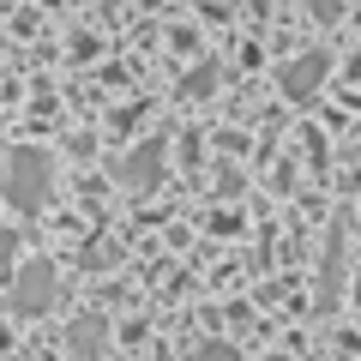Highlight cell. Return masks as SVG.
Masks as SVG:
<instances>
[{
  "mask_svg": "<svg viewBox=\"0 0 361 361\" xmlns=\"http://www.w3.org/2000/svg\"><path fill=\"white\" fill-rule=\"evenodd\" d=\"M0 193L13 199V211H42L49 205V193H54V157L49 151H37V145H25V151H13L6 157V180H0Z\"/></svg>",
  "mask_w": 361,
  "mask_h": 361,
  "instance_id": "1",
  "label": "cell"
},
{
  "mask_svg": "<svg viewBox=\"0 0 361 361\" xmlns=\"http://www.w3.org/2000/svg\"><path fill=\"white\" fill-rule=\"evenodd\" d=\"M54 295H61V277H54L49 259H37V265H25V271L13 277V295H6V301H13L18 319H37V313L54 307Z\"/></svg>",
  "mask_w": 361,
  "mask_h": 361,
  "instance_id": "2",
  "label": "cell"
},
{
  "mask_svg": "<svg viewBox=\"0 0 361 361\" xmlns=\"http://www.w3.org/2000/svg\"><path fill=\"white\" fill-rule=\"evenodd\" d=\"M325 73H331V54H319V49H313V54H295V61H289V66H283L277 78H283V97L307 103L313 90L325 85Z\"/></svg>",
  "mask_w": 361,
  "mask_h": 361,
  "instance_id": "3",
  "label": "cell"
},
{
  "mask_svg": "<svg viewBox=\"0 0 361 361\" xmlns=\"http://www.w3.org/2000/svg\"><path fill=\"white\" fill-rule=\"evenodd\" d=\"M103 349H109V319L103 313H85V319L66 325V355L73 361H103Z\"/></svg>",
  "mask_w": 361,
  "mask_h": 361,
  "instance_id": "4",
  "label": "cell"
},
{
  "mask_svg": "<svg viewBox=\"0 0 361 361\" xmlns=\"http://www.w3.org/2000/svg\"><path fill=\"white\" fill-rule=\"evenodd\" d=\"M163 175V145H139V151L127 157V163H121V180H127V187H151V180Z\"/></svg>",
  "mask_w": 361,
  "mask_h": 361,
  "instance_id": "5",
  "label": "cell"
},
{
  "mask_svg": "<svg viewBox=\"0 0 361 361\" xmlns=\"http://www.w3.org/2000/svg\"><path fill=\"white\" fill-rule=\"evenodd\" d=\"M337 277H343V229H331V253H325V283H319V307L337 301Z\"/></svg>",
  "mask_w": 361,
  "mask_h": 361,
  "instance_id": "6",
  "label": "cell"
},
{
  "mask_svg": "<svg viewBox=\"0 0 361 361\" xmlns=\"http://www.w3.org/2000/svg\"><path fill=\"white\" fill-rule=\"evenodd\" d=\"M193 361H241V355H235V343H199Z\"/></svg>",
  "mask_w": 361,
  "mask_h": 361,
  "instance_id": "7",
  "label": "cell"
},
{
  "mask_svg": "<svg viewBox=\"0 0 361 361\" xmlns=\"http://www.w3.org/2000/svg\"><path fill=\"white\" fill-rule=\"evenodd\" d=\"M13 259H18V235H13V229H0V277L13 271Z\"/></svg>",
  "mask_w": 361,
  "mask_h": 361,
  "instance_id": "8",
  "label": "cell"
},
{
  "mask_svg": "<svg viewBox=\"0 0 361 361\" xmlns=\"http://www.w3.org/2000/svg\"><path fill=\"white\" fill-rule=\"evenodd\" d=\"M313 13H319V18H337V0H313Z\"/></svg>",
  "mask_w": 361,
  "mask_h": 361,
  "instance_id": "9",
  "label": "cell"
},
{
  "mask_svg": "<svg viewBox=\"0 0 361 361\" xmlns=\"http://www.w3.org/2000/svg\"><path fill=\"white\" fill-rule=\"evenodd\" d=\"M355 301H361V271H355Z\"/></svg>",
  "mask_w": 361,
  "mask_h": 361,
  "instance_id": "10",
  "label": "cell"
}]
</instances>
